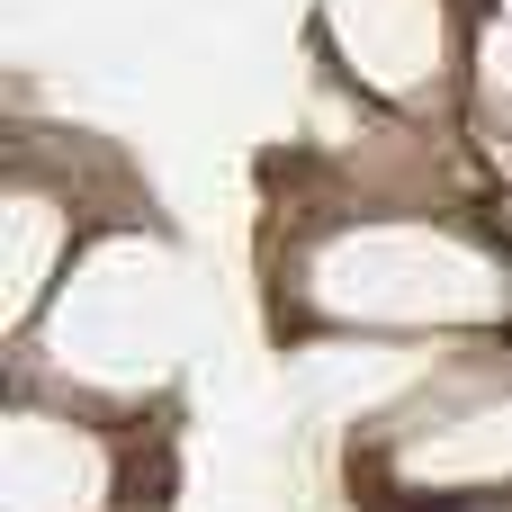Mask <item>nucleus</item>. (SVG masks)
Masks as SVG:
<instances>
[]
</instances>
